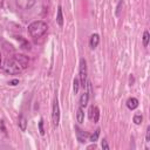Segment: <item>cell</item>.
I'll list each match as a JSON object with an SVG mask.
<instances>
[{"label": "cell", "instance_id": "7c38bea8", "mask_svg": "<svg viewBox=\"0 0 150 150\" xmlns=\"http://www.w3.org/2000/svg\"><path fill=\"white\" fill-rule=\"evenodd\" d=\"M76 121L80 124L83 123V121H84V111H83V108L82 107H79L77 108V111H76Z\"/></svg>", "mask_w": 150, "mask_h": 150}, {"label": "cell", "instance_id": "4fadbf2b", "mask_svg": "<svg viewBox=\"0 0 150 150\" xmlns=\"http://www.w3.org/2000/svg\"><path fill=\"white\" fill-rule=\"evenodd\" d=\"M98 136H100V129H96L94 131V134L89 135V141H91L93 143H95L97 139H98Z\"/></svg>", "mask_w": 150, "mask_h": 150}, {"label": "cell", "instance_id": "484cf974", "mask_svg": "<svg viewBox=\"0 0 150 150\" xmlns=\"http://www.w3.org/2000/svg\"><path fill=\"white\" fill-rule=\"evenodd\" d=\"M134 83H135V77H134V75H130L129 76V84L132 86Z\"/></svg>", "mask_w": 150, "mask_h": 150}, {"label": "cell", "instance_id": "603a6c76", "mask_svg": "<svg viewBox=\"0 0 150 150\" xmlns=\"http://www.w3.org/2000/svg\"><path fill=\"white\" fill-rule=\"evenodd\" d=\"M0 128H1V131L4 132V134H7V131H6V128H5V122L1 120L0 121Z\"/></svg>", "mask_w": 150, "mask_h": 150}, {"label": "cell", "instance_id": "ac0fdd59", "mask_svg": "<svg viewBox=\"0 0 150 150\" xmlns=\"http://www.w3.org/2000/svg\"><path fill=\"white\" fill-rule=\"evenodd\" d=\"M122 8H123V0H120L118 4H117V7H116V16H120L121 15Z\"/></svg>", "mask_w": 150, "mask_h": 150}, {"label": "cell", "instance_id": "7402d4cb", "mask_svg": "<svg viewBox=\"0 0 150 150\" xmlns=\"http://www.w3.org/2000/svg\"><path fill=\"white\" fill-rule=\"evenodd\" d=\"M101 146H102V149H105V150L110 149V146H109V144H108L107 139H103V141H102V144H101Z\"/></svg>", "mask_w": 150, "mask_h": 150}, {"label": "cell", "instance_id": "2e32d148", "mask_svg": "<svg viewBox=\"0 0 150 150\" xmlns=\"http://www.w3.org/2000/svg\"><path fill=\"white\" fill-rule=\"evenodd\" d=\"M132 121H134V123H135V124H137V125H139V124L142 123V121H143V116H142L141 114H136V115L134 116V118H132Z\"/></svg>", "mask_w": 150, "mask_h": 150}, {"label": "cell", "instance_id": "4316f807", "mask_svg": "<svg viewBox=\"0 0 150 150\" xmlns=\"http://www.w3.org/2000/svg\"><path fill=\"white\" fill-rule=\"evenodd\" d=\"M93 148L95 149V148H96V145H95V144H93V145H90V146H88V149H93Z\"/></svg>", "mask_w": 150, "mask_h": 150}, {"label": "cell", "instance_id": "8992f818", "mask_svg": "<svg viewBox=\"0 0 150 150\" xmlns=\"http://www.w3.org/2000/svg\"><path fill=\"white\" fill-rule=\"evenodd\" d=\"M75 130H76V137H77V141L80 143H84L87 142V138H89V134L88 132H84L83 130H81L79 127H75Z\"/></svg>", "mask_w": 150, "mask_h": 150}, {"label": "cell", "instance_id": "9c48e42d", "mask_svg": "<svg viewBox=\"0 0 150 150\" xmlns=\"http://www.w3.org/2000/svg\"><path fill=\"white\" fill-rule=\"evenodd\" d=\"M127 107H128V109H130V110L136 109V108L138 107V100H137L136 97H130V98H128V101H127Z\"/></svg>", "mask_w": 150, "mask_h": 150}, {"label": "cell", "instance_id": "ffe728a7", "mask_svg": "<svg viewBox=\"0 0 150 150\" xmlns=\"http://www.w3.org/2000/svg\"><path fill=\"white\" fill-rule=\"evenodd\" d=\"M39 131H40V135H45V129H43V120L41 118L39 121Z\"/></svg>", "mask_w": 150, "mask_h": 150}, {"label": "cell", "instance_id": "83f0119b", "mask_svg": "<svg viewBox=\"0 0 150 150\" xmlns=\"http://www.w3.org/2000/svg\"><path fill=\"white\" fill-rule=\"evenodd\" d=\"M0 63H1V55H0Z\"/></svg>", "mask_w": 150, "mask_h": 150}, {"label": "cell", "instance_id": "d4e9b609", "mask_svg": "<svg viewBox=\"0 0 150 150\" xmlns=\"http://www.w3.org/2000/svg\"><path fill=\"white\" fill-rule=\"evenodd\" d=\"M8 84H11V86H16V84H19V80H18V79H14V80L9 81Z\"/></svg>", "mask_w": 150, "mask_h": 150}, {"label": "cell", "instance_id": "e0dca14e", "mask_svg": "<svg viewBox=\"0 0 150 150\" xmlns=\"http://www.w3.org/2000/svg\"><path fill=\"white\" fill-rule=\"evenodd\" d=\"M79 88H80V80L79 79H75L74 82H73V89H74V93L75 94H77Z\"/></svg>", "mask_w": 150, "mask_h": 150}, {"label": "cell", "instance_id": "8fae6325", "mask_svg": "<svg viewBox=\"0 0 150 150\" xmlns=\"http://www.w3.org/2000/svg\"><path fill=\"white\" fill-rule=\"evenodd\" d=\"M56 22L60 27L63 26V14H62V7L59 6L57 7V12H56Z\"/></svg>", "mask_w": 150, "mask_h": 150}, {"label": "cell", "instance_id": "44dd1931", "mask_svg": "<svg viewBox=\"0 0 150 150\" xmlns=\"http://www.w3.org/2000/svg\"><path fill=\"white\" fill-rule=\"evenodd\" d=\"M94 108H95V105H90V107H89V110H88V117H89L90 120H93V115H94Z\"/></svg>", "mask_w": 150, "mask_h": 150}, {"label": "cell", "instance_id": "30bf717a", "mask_svg": "<svg viewBox=\"0 0 150 150\" xmlns=\"http://www.w3.org/2000/svg\"><path fill=\"white\" fill-rule=\"evenodd\" d=\"M89 98H90V96H89V94H88L87 91H84L83 94H81V96H80V107L84 108V107L88 104Z\"/></svg>", "mask_w": 150, "mask_h": 150}, {"label": "cell", "instance_id": "5bb4252c", "mask_svg": "<svg viewBox=\"0 0 150 150\" xmlns=\"http://www.w3.org/2000/svg\"><path fill=\"white\" fill-rule=\"evenodd\" d=\"M149 39H150L149 32H148V30H144V33H143V46H144V47H148V45H149Z\"/></svg>", "mask_w": 150, "mask_h": 150}, {"label": "cell", "instance_id": "3957f363", "mask_svg": "<svg viewBox=\"0 0 150 150\" xmlns=\"http://www.w3.org/2000/svg\"><path fill=\"white\" fill-rule=\"evenodd\" d=\"M87 74H88V70H87V61L84 59H81L80 60V68H79V80H80V87L82 88H86V83H87Z\"/></svg>", "mask_w": 150, "mask_h": 150}, {"label": "cell", "instance_id": "5b68a950", "mask_svg": "<svg viewBox=\"0 0 150 150\" xmlns=\"http://www.w3.org/2000/svg\"><path fill=\"white\" fill-rule=\"evenodd\" d=\"M36 0H16V5L21 9H29L35 5Z\"/></svg>", "mask_w": 150, "mask_h": 150}, {"label": "cell", "instance_id": "52a82bcc", "mask_svg": "<svg viewBox=\"0 0 150 150\" xmlns=\"http://www.w3.org/2000/svg\"><path fill=\"white\" fill-rule=\"evenodd\" d=\"M98 43H100V35L96 34V33L91 34L90 35V39H89V46H90V48L91 49H95L98 46Z\"/></svg>", "mask_w": 150, "mask_h": 150}, {"label": "cell", "instance_id": "7a4b0ae2", "mask_svg": "<svg viewBox=\"0 0 150 150\" xmlns=\"http://www.w3.org/2000/svg\"><path fill=\"white\" fill-rule=\"evenodd\" d=\"M47 30H48L47 23L41 20L33 21L32 23L28 25V34L33 39H39L41 36H43L47 33Z\"/></svg>", "mask_w": 150, "mask_h": 150}, {"label": "cell", "instance_id": "277c9868", "mask_svg": "<svg viewBox=\"0 0 150 150\" xmlns=\"http://www.w3.org/2000/svg\"><path fill=\"white\" fill-rule=\"evenodd\" d=\"M52 120H53V124L56 127L60 122V105H59V101L57 98L54 100L53 102V108H52Z\"/></svg>", "mask_w": 150, "mask_h": 150}, {"label": "cell", "instance_id": "6da1fadb", "mask_svg": "<svg viewBox=\"0 0 150 150\" xmlns=\"http://www.w3.org/2000/svg\"><path fill=\"white\" fill-rule=\"evenodd\" d=\"M29 60L23 54H16L5 62L4 69L8 74H19L28 67Z\"/></svg>", "mask_w": 150, "mask_h": 150}, {"label": "cell", "instance_id": "ba28073f", "mask_svg": "<svg viewBox=\"0 0 150 150\" xmlns=\"http://www.w3.org/2000/svg\"><path fill=\"white\" fill-rule=\"evenodd\" d=\"M18 125H19L21 131H26V129H27V118L22 114L19 115V117H18Z\"/></svg>", "mask_w": 150, "mask_h": 150}, {"label": "cell", "instance_id": "9a60e30c", "mask_svg": "<svg viewBox=\"0 0 150 150\" xmlns=\"http://www.w3.org/2000/svg\"><path fill=\"white\" fill-rule=\"evenodd\" d=\"M98 118H100V109L95 105V108H94V115H93V120L91 121H94V123H97L98 122Z\"/></svg>", "mask_w": 150, "mask_h": 150}, {"label": "cell", "instance_id": "d6986e66", "mask_svg": "<svg viewBox=\"0 0 150 150\" xmlns=\"http://www.w3.org/2000/svg\"><path fill=\"white\" fill-rule=\"evenodd\" d=\"M86 88L88 89V94H89V96H93V87H91V82H90V81H87V83H86Z\"/></svg>", "mask_w": 150, "mask_h": 150}, {"label": "cell", "instance_id": "cb8c5ba5", "mask_svg": "<svg viewBox=\"0 0 150 150\" xmlns=\"http://www.w3.org/2000/svg\"><path fill=\"white\" fill-rule=\"evenodd\" d=\"M145 139L146 142H150V127L146 128V135H145Z\"/></svg>", "mask_w": 150, "mask_h": 150}]
</instances>
